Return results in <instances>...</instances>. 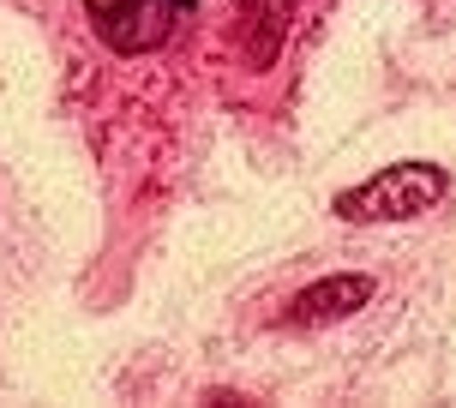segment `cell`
Wrapping results in <instances>:
<instances>
[{
  "mask_svg": "<svg viewBox=\"0 0 456 408\" xmlns=\"http://www.w3.org/2000/svg\"><path fill=\"white\" fill-rule=\"evenodd\" d=\"M444 186H451V175L433 162H396L385 175H372L366 186L337 192V216L342 223H409V216H420L444 199Z\"/></svg>",
  "mask_w": 456,
  "mask_h": 408,
  "instance_id": "6da1fadb",
  "label": "cell"
},
{
  "mask_svg": "<svg viewBox=\"0 0 456 408\" xmlns=\"http://www.w3.org/2000/svg\"><path fill=\"white\" fill-rule=\"evenodd\" d=\"M96 37L114 48V54H144L168 37L175 24V0H85Z\"/></svg>",
  "mask_w": 456,
  "mask_h": 408,
  "instance_id": "7a4b0ae2",
  "label": "cell"
},
{
  "mask_svg": "<svg viewBox=\"0 0 456 408\" xmlns=\"http://www.w3.org/2000/svg\"><path fill=\"white\" fill-rule=\"evenodd\" d=\"M282 24H289V0H252V30H247V54L252 67H271L282 48Z\"/></svg>",
  "mask_w": 456,
  "mask_h": 408,
  "instance_id": "277c9868",
  "label": "cell"
},
{
  "mask_svg": "<svg viewBox=\"0 0 456 408\" xmlns=\"http://www.w3.org/2000/svg\"><path fill=\"white\" fill-rule=\"evenodd\" d=\"M175 6H199V0H175Z\"/></svg>",
  "mask_w": 456,
  "mask_h": 408,
  "instance_id": "5b68a950",
  "label": "cell"
},
{
  "mask_svg": "<svg viewBox=\"0 0 456 408\" xmlns=\"http://www.w3.org/2000/svg\"><path fill=\"white\" fill-rule=\"evenodd\" d=\"M361 306H372V276L348 271V276H324L313 289H300L289 318H295V324H337V318L361 313Z\"/></svg>",
  "mask_w": 456,
  "mask_h": 408,
  "instance_id": "3957f363",
  "label": "cell"
}]
</instances>
